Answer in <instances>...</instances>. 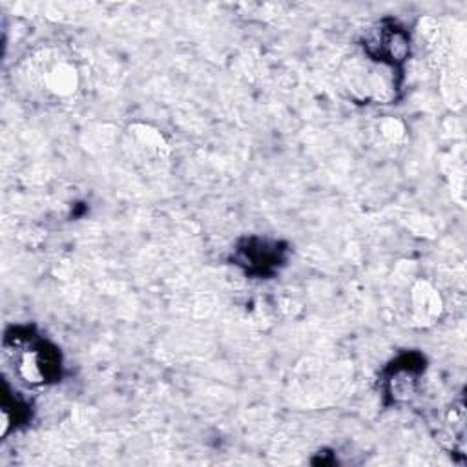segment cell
<instances>
[{
  "label": "cell",
  "mask_w": 467,
  "mask_h": 467,
  "mask_svg": "<svg viewBox=\"0 0 467 467\" xmlns=\"http://www.w3.org/2000/svg\"><path fill=\"white\" fill-rule=\"evenodd\" d=\"M241 256L250 271L265 274L274 269L278 261H281V249H278V245H269L266 241L250 240L247 249H241Z\"/></svg>",
  "instance_id": "obj_1"
}]
</instances>
